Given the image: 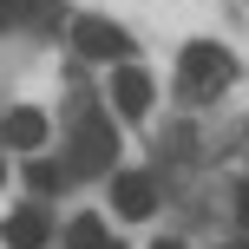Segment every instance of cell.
Masks as SVG:
<instances>
[{"mask_svg":"<svg viewBox=\"0 0 249 249\" xmlns=\"http://www.w3.org/2000/svg\"><path fill=\"white\" fill-rule=\"evenodd\" d=\"M236 79V59H230L223 46H210V39H197V46H184V86L190 92H216Z\"/></svg>","mask_w":249,"mask_h":249,"instance_id":"6da1fadb","label":"cell"},{"mask_svg":"<svg viewBox=\"0 0 249 249\" xmlns=\"http://www.w3.org/2000/svg\"><path fill=\"white\" fill-rule=\"evenodd\" d=\"M112 151H118L112 118L86 112V118H79V138H72V164H79V171H112Z\"/></svg>","mask_w":249,"mask_h":249,"instance_id":"7a4b0ae2","label":"cell"},{"mask_svg":"<svg viewBox=\"0 0 249 249\" xmlns=\"http://www.w3.org/2000/svg\"><path fill=\"white\" fill-rule=\"evenodd\" d=\"M72 46L86 53V59H124V33H118L112 20H99V13L72 20Z\"/></svg>","mask_w":249,"mask_h":249,"instance_id":"3957f363","label":"cell"},{"mask_svg":"<svg viewBox=\"0 0 249 249\" xmlns=\"http://www.w3.org/2000/svg\"><path fill=\"white\" fill-rule=\"evenodd\" d=\"M46 236H53V216L39 203H26V210L7 216V249H46Z\"/></svg>","mask_w":249,"mask_h":249,"instance_id":"277c9868","label":"cell"},{"mask_svg":"<svg viewBox=\"0 0 249 249\" xmlns=\"http://www.w3.org/2000/svg\"><path fill=\"white\" fill-rule=\"evenodd\" d=\"M46 131H53V124H46V112H33V105H13V112H7V144L13 151H39Z\"/></svg>","mask_w":249,"mask_h":249,"instance_id":"5b68a950","label":"cell"},{"mask_svg":"<svg viewBox=\"0 0 249 249\" xmlns=\"http://www.w3.org/2000/svg\"><path fill=\"white\" fill-rule=\"evenodd\" d=\"M112 99H118L124 118H144V112H151V79L138 72V66H124V72L112 79Z\"/></svg>","mask_w":249,"mask_h":249,"instance_id":"8992f818","label":"cell"},{"mask_svg":"<svg viewBox=\"0 0 249 249\" xmlns=\"http://www.w3.org/2000/svg\"><path fill=\"white\" fill-rule=\"evenodd\" d=\"M112 203L124 216H151V203H158V184H151V177H138V171H124L118 184H112Z\"/></svg>","mask_w":249,"mask_h":249,"instance_id":"52a82bcc","label":"cell"},{"mask_svg":"<svg viewBox=\"0 0 249 249\" xmlns=\"http://www.w3.org/2000/svg\"><path fill=\"white\" fill-rule=\"evenodd\" d=\"M66 243H72V249H118L112 236H105V223H99V216H72V230H66Z\"/></svg>","mask_w":249,"mask_h":249,"instance_id":"ba28073f","label":"cell"},{"mask_svg":"<svg viewBox=\"0 0 249 249\" xmlns=\"http://www.w3.org/2000/svg\"><path fill=\"white\" fill-rule=\"evenodd\" d=\"M33 190H39V197H53V190H59V164L39 158V164H33Z\"/></svg>","mask_w":249,"mask_h":249,"instance_id":"9c48e42d","label":"cell"},{"mask_svg":"<svg viewBox=\"0 0 249 249\" xmlns=\"http://www.w3.org/2000/svg\"><path fill=\"white\" fill-rule=\"evenodd\" d=\"M20 13H26V0H0V33H7V26L20 20Z\"/></svg>","mask_w":249,"mask_h":249,"instance_id":"30bf717a","label":"cell"},{"mask_svg":"<svg viewBox=\"0 0 249 249\" xmlns=\"http://www.w3.org/2000/svg\"><path fill=\"white\" fill-rule=\"evenodd\" d=\"M236 216H243V223H249V184L236 190Z\"/></svg>","mask_w":249,"mask_h":249,"instance_id":"8fae6325","label":"cell"},{"mask_svg":"<svg viewBox=\"0 0 249 249\" xmlns=\"http://www.w3.org/2000/svg\"><path fill=\"white\" fill-rule=\"evenodd\" d=\"M151 249H184V243H171V236H164V243H151Z\"/></svg>","mask_w":249,"mask_h":249,"instance_id":"7c38bea8","label":"cell"},{"mask_svg":"<svg viewBox=\"0 0 249 249\" xmlns=\"http://www.w3.org/2000/svg\"><path fill=\"white\" fill-rule=\"evenodd\" d=\"M0 190H7V164H0Z\"/></svg>","mask_w":249,"mask_h":249,"instance_id":"4fadbf2b","label":"cell"},{"mask_svg":"<svg viewBox=\"0 0 249 249\" xmlns=\"http://www.w3.org/2000/svg\"><path fill=\"white\" fill-rule=\"evenodd\" d=\"M236 249H249V243H236Z\"/></svg>","mask_w":249,"mask_h":249,"instance_id":"5bb4252c","label":"cell"}]
</instances>
